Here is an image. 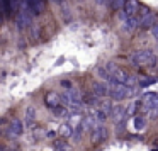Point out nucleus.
Wrapping results in <instances>:
<instances>
[{
	"label": "nucleus",
	"mask_w": 158,
	"mask_h": 151,
	"mask_svg": "<svg viewBox=\"0 0 158 151\" xmlns=\"http://www.w3.org/2000/svg\"><path fill=\"white\" fill-rule=\"evenodd\" d=\"M104 68H106V71L109 73V76H110L109 85L110 83H123V85H127V87H134V83H136V78H134L133 75H129L124 68L117 66L116 63L109 61V63L104 65Z\"/></svg>",
	"instance_id": "nucleus-1"
},
{
	"label": "nucleus",
	"mask_w": 158,
	"mask_h": 151,
	"mask_svg": "<svg viewBox=\"0 0 158 151\" xmlns=\"http://www.w3.org/2000/svg\"><path fill=\"white\" fill-rule=\"evenodd\" d=\"M129 61L134 66H139L141 68V66H153L158 59L153 51H150V49H139V51H134L129 56Z\"/></svg>",
	"instance_id": "nucleus-2"
},
{
	"label": "nucleus",
	"mask_w": 158,
	"mask_h": 151,
	"mask_svg": "<svg viewBox=\"0 0 158 151\" xmlns=\"http://www.w3.org/2000/svg\"><path fill=\"white\" fill-rule=\"evenodd\" d=\"M110 92L109 95L112 97L114 100H126L129 97L134 95L133 92V87H127V85H123V83H110Z\"/></svg>",
	"instance_id": "nucleus-3"
},
{
	"label": "nucleus",
	"mask_w": 158,
	"mask_h": 151,
	"mask_svg": "<svg viewBox=\"0 0 158 151\" xmlns=\"http://www.w3.org/2000/svg\"><path fill=\"white\" fill-rule=\"evenodd\" d=\"M31 22H32V14L29 12V9L26 7V4H22L21 9L15 12V24H17V27L22 31V29L29 27Z\"/></svg>",
	"instance_id": "nucleus-4"
},
{
	"label": "nucleus",
	"mask_w": 158,
	"mask_h": 151,
	"mask_svg": "<svg viewBox=\"0 0 158 151\" xmlns=\"http://www.w3.org/2000/svg\"><path fill=\"white\" fill-rule=\"evenodd\" d=\"M107 136H109V131L106 129V126H95L92 129V134H90V141H92V144H100L102 141L107 139Z\"/></svg>",
	"instance_id": "nucleus-5"
},
{
	"label": "nucleus",
	"mask_w": 158,
	"mask_h": 151,
	"mask_svg": "<svg viewBox=\"0 0 158 151\" xmlns=\"http://www.w3.org/2000/svg\"><path fill=\"white\" fill-rule=\"evenodd\" d=\"M24 4L32 15H39L44 12V0H24Z\"/></svg>",
	"instance_id": "nucleus-6"
},
{
	"label": "nucleus",
	"mask_w": 158,
	"mask_h": 151,
	"mask_svg": "<svg viewBox=\"0 0 158 151\" xmlns=\"http://www.w3.org/2000/svg\"><path fill=\"white\" fill-rule=\"evenodd\" d=\"M143 104L146 110H153L158 109V93L156 92H148L146 95L143 97Z\"/></svg>",
	"instance_id": "nucleus-7"
},
{
	"label": "nucleus",
	"mask_w": 158,
	"mask_h": 151,
	"mask_svg": "<svg viewBox=\"0 0 158 151\" xmlns=\"http://www.w3.org/2000/svg\"><path fill=\"white\" fill-rule=\"evenodd\" d=\"M155 21H156V14H155V12H151V10H148L143 17H139V27L150 29V27H153V26L156 24Z\"/></svg>",
	"instance_id": "nucleus-8"
},
{
	"label": "nucleus",
	"mask_w": 158,
	"mask_h": 151,
	"mask_svg": "<svg viewBox=\"0 0 158 151\" xmlns=\"http://www.w3.org/2000/svg\"><path fill=\"white\" fill-rule=\"evenodd\" d=\"M9 136L10 137H19V136H22L24 134V124L21 122L19 119H14L10 122V126H9Z\"/></svg>",
	"instance_id": "nucleus-9"
},
{
	"label": "nucleus",
	"mask_w": 158,
	"mask_h": 151,
	"mask_svg": "<svg viewBox=\"0 0 158 151\" xmlns=\"http://www.w3.org/2000/svg\"><path fill=\"white\" fill-rule=\"evenodd\" d=\"M139 2L138 0H126V4H124V9L123 10L126 12L127 15H131V17H136L138 12H139Z\"/></svg>",
	"instance_id": "nucleus-10"
},
{
	"label": "nucleus",
	"mask_w": 158,
	"mask_h": 151,
	"mask_svg": "<svg viewBox=\"0 0 158 151\" xmlns=\"http://www.w3.org/2000/svg\"><path fill=\"white\" fill-rule=\"evenodd\" d=\"M92 90H94L92 93H95L97 97H106V95H109V92H110V87L107 85V83L95 82V83H94V87H92Z\"/></svg>",
	"instance_id": "nucleus-11"
},
{
	"label": "nucleus",
	"mask_w": 158,
	"mask_h": 151,
	"mask_svg": "<svg viewBox=\"0 0 158 151\" xmlns=\"http://www.w3.org/2000/svg\"><path fill=\"white\" fill-rule=\"evenodd\" d=\"M44 104L49 107V109L60 105V95H58V93H55V92H48L44 95Z\"/></svg>",
	"instance_id": "nucleus-12"
},
{
	"label": "nucleus",
	"mask_w": 158,
	"mask_h": 151,
	"mask_svg": "<svg viewBox=\"0 0 158 151\" xmlns=\"http://www.w3.org/2000/svg\"><path fill=\"white\" fill-rule=\"evenodd\" d=\"M109 116L112 117V119L116 120V122H119V120H121V119H124V116H126V109H124V105H114Z\"/></svg>",
	"instance_id": "nucleus-13"
},
{
	"label": "nucleus",
	"mask_w": 158,
	"mask_h": 151,
	"mask_svg": "<svg viewBox=\"0 0 158 151\" xmlns=\"http://www.w3.org/2000/svg\"><path fill=\"white\" fill-rule=\"evenodd\" d=\"M34 120H36V107L29 105L27 109H26V124H27L29 127L34 126Z\"/></svg>",
	"instance_id": "nucleus-14"
},
{
	"label": "nucleus",
	"mask_w": 158,
	"mask_h": 151,
	"mask_svg": "<svg viewBox=\"0 0 158 151\" xmlns=\"http://www.w3.org/2000/svg\"><path fill=\"white\" fill-rule=\"evenodd\" d=\"M58 133L61 134V137H72L73 136V127L70 126L68 122H63L61 126H60Z\"/></svg>",
	"instance_id": "nucleus-15"
},
{
	"label": "nucleus",
	"mask_w": 158,
	"mask_h": 151,
	"mask_svg": "<svg viewBox=\"0 0 158 151\" xmlns=\"http://www.w3.org/2000/svg\"><path fill=\"white\" fill-rule=\"evenodd\" d=\"M90 119L97 120V122H104V120L107 119V116L100 109H92V117H90Z\"/></svg>",
	"instance_id": "nucleus-16"
},
{
	"label": "nucleus",
	"mask_w": 158,
	"mask_h": 151,
	"mask_svg": "<svg viewBox=\"0 0 158 151\" xmlns=\"http://www.w3.org/2000/svg\"><path fill=\"white\" fill-rule=\"evenodd\" d=\"M124 4H126V0H110L109 7L112 9V10L119 12V10H123V9H124Z\"/></svg>",
	"instance_id": "nucleus-17"
},
{
	"label": "nucleus",
	"mask_w": 158,
	"mask_h": 151,
	"mask_svg": "<svg viewBox=\"0 0 158 151\" xmlns=\"http://www.w3.org/2000/svg\"><path fill=\"white\" fill-rule=\"evenodd\" d=\"M133 124H134V129L136 131H141L144 127V117H141V116H134L133 117Z\"/></svg>",
	"instance_id": "nucleus-18"
},
{
	"label": "nucleus",
	"mask_w": 158,
	"mask_h": 151,
	"mask_svg": "<svg viewBox=\"0 0 158 151\" xmlns=\"http://www.w3.org/2000/svg\"><path fill=\"white\" fill-rule=\"evenodd\" d=\"M99 105H100V110H102V112L106 114V116H109L110 110H112V107H114V105H112V102H109V100H102V102H100Z\"/></svg>",
	"instance_id": "nucleus-19"
},
{
	"label": "nucleus",
	"mask_w": 158,
	"mask_h": 151,
	"mask_svg": "<svg viewBox=\"0 0 158 151\" xmlns=\"http://www.w3.org/2000/svg\"><path fill=\"white\" fill-rule=\"evenodd\" d=\"M83 129H85V127H83V124H82V122H80V124H78V127H77V129L73 131V133H75V134H73V139H75L77 143H78V141H80V137H82Z\"/></svg>",
	"instance_id": "nucleus-20"
},
{
	"label": "nucleus",
	"mask_w": 158,
	"mask_h": 151,
	"mask_svg": "<svg viewBox=\"0 0 158 151\" xmlns=\"http://www.w3.org/2000/svg\"><path fill=\"white\" fill-rule=\"evenodd\" d=\"M55 149L72 151V148H70V144H68V143H65V141H55Z\"/></svg>",
	"instance_id": "nucleus-21"
},
{
	"label": "nucleus",
	"mask_w": 158,
	"mask_h": 151,
	"mask_svg": "<svg viewBox=\"0 0 158 151\" xmlns=\"http://www.w3.org/2000/svg\"><path fill=\"white\" fill-rule=\"evenodd\" d=\"M53 114H55V116H65L66 114V107L65 105H61V104H60V105H56V107H53Z\"/></svg>",
	"instance_id": "nucleus-22"
},
{
	"label": "nucleus",
	"mask_w": 158,
	"mask_h": 151,
	"mask_svg": "<svg viewBox=\"0 0 158 151\" xmlns=\"http://www.w3.org/2000/svg\"><path fill=\"white\" fill-rule=\"evenodd\" d=\"M158 82V78H146V80H141L139 82V87H148V85H153V83H156Z\"/></svg>",
	"instance_id": "nucleus-23"
},
{
	"label": "nucleus",
	"mask_w": 158,
	"mask_h": 151,
	"mask_svg": "<svg viewBox=\"0 0 158 151\" xmlns=\"http://www.w3.org/2000/svg\"><path fill=\"white\" fill-rule=\"evenodd\" d=\"M61 87H65V88H70V87H72V82H70V80H61Z\"/></svg>",
	"instance_id": "nucleus-24"
},
{
	"label": "nucleus",
	"mask_w": 158,
	"mask_h": 151,
	"mask_svg": "<svg viewBox=\"0 0 158 151\" xmlns=\"http://www.w3.org/2000/svg\"><path fill=\"white\" fill-rule=\"evenodd\" d=\"M151 32H153V36H155V38L158 39V24H156V26H153V27H151Z\"/></svg>",
	"instance_id": "nucleus-25"
},
{
	"label": "nucleus",
	"mask_w": 158,
	"mask_h": 151,
	"mask_svg": "<svg viewBox=\"0 0 158 151\" xmlns=\"http://www.w3.org/2000/svg\"><path fill=\"white\" fill-rule=\"evenodd\" d=\"M49 2H53V4H63V0H49Z\"/></svg>",
	"instance_id": "nucleus-26"
},
{
	"label": "nucleus",
	"mask_w": 158,
	"mask_h": 151,
	"mask_svg": "<svg viewBox=\"0 0 158 151\" xmlns=\"http://www.w3.org/2000/svg\"><path fill=\"white\" fill-rule=\"evenodd\" d=\"M5 151H19L17 148H5Z\"/></svg>",
	"instance_id": "nucleus-27"
},
{
	"label": "nucleus",
	"mask_w": 158,
	"mask_h": 151,
	"mask_svg": "<svg viewBox=\"0 0 158 151\" xmlns=\"http://www.w3.org/2000/svg\"><path fill=\"white\" fill-rule=\"evenodd\" d=\"M4 124H5V119L2 117V119H0V126H4Z\"/></svg>",
	"instance_id": "nucleus-28"
},
{
	"label": "nucleus",
	"mask_w": 158,
	"mask_h": 151,
	"mask_svg": "<svg viewBox=\"0 0 158 151\" xmlns=\"http://www.w3.org/2000/svg\"><path fill=\"white\" fill-rule=\"evenodd\" d=\"M55 151H65V149H55Z\"/></svg>",
	"instance_id": "nucleus-29"
},
{
	"label": "nucleus",
	"mask_w": 158,
	"mask_h": 151,
	"mask_svg": "<svg viewBox=\"0 0 158 151\" xmlns=\"http://www.w3.org/2000/svg\"><path fill=\"white\" fill-rule=\"evenodd\" d=\"M153 151H158V149H153Z\"/></svg>",
	"instance_id": "nucleus-30"
},
{
	"label": "nucleus",
	"mask_w": 158,
	"mask_h": 151,
	"mask_svg": "<svg viewBox=\"0 0 158 151\" xmlns=\"http://www.w3.org/2000/svg\"><path fill=\"white\" fill-rule=\"evenodd\" d=\"M0 134H2V133H0Z\"/></svg>",
	"instance_id": "nucleus-31"
}]
</instances>
